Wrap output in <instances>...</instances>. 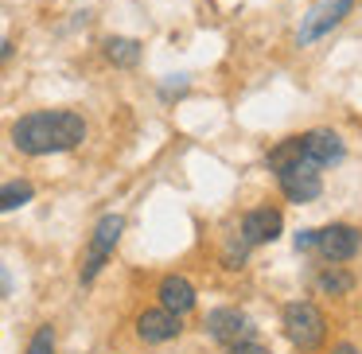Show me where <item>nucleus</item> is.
<instances>
[{"mask_svg":"<svg viewBox=\"0 0 362 354\" xmlns=\"http://www.w3.org/2000/svg\"><path fill=\"white\" fill-rule=\"evenodd\" d=\"M86 141V121L74 110H40L12 125V144L24 156H55Z\"/></svg>","mask_w":362,"mask_h":354,"instance_id":"1","label":"nucleus"},{"mask_svg":"<svg viewBox=\"0 0 362 354\" xmlns=\"http://www.w3.org/2000/svg\"><path fill=\"white\" fill-rule=\"evenodd\" d=\"M269 167L276 172V183H281V191H284L288 203H312V199L323 191V179H320L323 167L304 156L300 136L276 144V148L269 152Z\"/></svg>","mask_w":362,"mask_h":354,"instance_id":"2","label":"nucleus"},{"mask_svg":"<svg viewBox=\"0 0 362 354\" xmlns=\"http://www.w3.org/2000/svg\"><path fill=\"white\" fill-rule=\"evenodd\" d=\"M284 335H288V343L296 346L300 354H312L315 346L323 343V335H327V323H323L320 307L308 304V300L288 304L284 307Z\"/></svg>","mask_w":362,"mask_h":354,"instance_id":"3","label":"nucleus"},{"mask_svg":"<svg viewBox=\"0 0 362 354\" xmlns=\"http://www.w3.org/2000/svg\"><path fill=\"white\" fill-rule=\"evenodd\" d=\"M121 230H125V218H121V214H105V218L94 226V237H90V253H86V265H82V284H90L98 273H102V265H105V257L113 253V245H117Z\"/></svg>","mask_w":362,"mask_h":354,"instance_id":"4","label":"nucleus"},{"mask_svg":"<svg viewBox=\"0 0 362 354\" xmlns=\"http://www.w3.org/2000/svg\"><path fill=\"white\" fill-rule=\"evenodd\" d=\"M351 8H354V0H323L320 8H312L304 16V24H300V32H296V43L308 47V43L323 40L331 28H339L346 16H351Z\"/></svg>","mask_w":362,"mask_h":354,"instance_id":"5","label":"nucleus"},{"mask_svg":"<svg viewBox=\"0 0 362 354\" xmlns=\"http://www.w3.org/2000/svg\"><path fill=\"white\" fill-rule=\"evenodd\" d=\"M315 249H320L323 261H335V265H343V261L358 257L362 234H358L354 226L335 222V226H327V230H315Z\"/></svg>","mask_w":362,"mask_h":354,"instance_id":"6","label":"nucleus"},{"mask_svg":"<svg viewBox=\"0 0 362 354\" xmlns=\"http://www.w3.org/2000/svg\"><path fill=\"white\" fill-rule=\"evenodd\" d=\"M206 335L222 346H234V343H242V338H250L253 327L238 307H214V312L206 315Z\"/></svg>","mask_w":362,"mask_h":354,"instance_id":"7","label":"nucleus"},{"mask_svg":"<svg viewBox=\"0 0 362 354\" xmlns=\"http://www.w3.org/2000/svg\"><path fill=\"white\" fill-rule=\"evenodd\" d=\"M180 331H183L180 315L168 312V307H152V312H141V319H136V335H141L144 343H172Z\"/></svg>","mask_w":362,"mask_h":354,"instance_id":"8","label":"nucleus"},{"mask_svg":"<svg viewBox=\"0 0 362 354\" xmlns=\"http://www.w3.org/2000/svg\"><path fill=\"white\" fill-rule=\"evenodd\" d=\"M300 148H304V156L312 160V164H320V167H331V164L343 160V141H339L335 133H327V129L304 133L300 136Z\"/></svg>","mask_w":362,"mask_h":354,"instance_id":"9","label":"nucleus"},{"mask_svg":"<svg viewBox=\"0 0 362 354\" xmlns=\"http://www.w3.org/2000/svg\"><path fill=\"white\" fill-rule=\"evenodd\" d=\"M281 234V211H269V206H257L242 218V242L245 245H265Z\"/></svg>","mask_w":362,"mask_h":354,"instance_id":"10","label":"nucleus"},{"mask_svg":"<svg viewBox=\"0 0 362 354\" xmlns=\"http://www.w3.org/2000/svg\"><path fill=\"white\" fill-rule=\"evenodd\" d=\"M160 307H168L175 315H187L195 307V288L183 276H164L160 281Z\"/></svg>","mask_w":362,"mask_h":354,"instance_id":"11","label":"nucleus"},{"mask_svg":"<svg viewBox=\"0 0 362 354\" xmlns=\"http://www.w3.org/2000/svg\"><path fill=\"white\" fill-rule=\"evenodd\" d=\"M105 59H110L113 66H136L141 63V43L113 35V40H105Z\"/></svg>","mask_w":362,"mask_h":354,"instance_id":"12","label":"nucleus"},{"mask_svg":"<svg viewBox=\"0 0 362 354\" xmlns=\"http://www.w3.org/2000/svg\"><path fill=\"white\" fill-rule=\"evenodd\" d=\"M32 199H35V187H32V183H24V179L4 183V187H0V214L20 211V206H24V203H32Z\"/></svg>","mask_w":362,"mask_h":354,"instance_id":"13","label":"nucleus"},{"mask_svg":"<svg viewBox=\"0 0 362 354\" xmlns=\"http://www.w3.org/2000/svg\"><path fill=\"white\" fill-rule=\"evenodd\" d=\"M351 284H354V281H351L346 273H339L335 265H331L327 273H320V288L331 292V296H343V292H351Z\"/></svg>","mask_w":362,"mask_h":354,"instance_id":"14","label":"nucleus"},{"mask_svg":"<svg viewBox=\"0 0 362 354\" xmlns=\"http://www.w3.org/2000/svg\"><path fill=\"white\" fill-rule=\"evenodd\" d=\"M28 354H55V331L43 323L40 331L32 335V343H28Z\"/></svg>","mask_w":362,"mask_h":354,"instance_id":"15","label":"nucleus"},{"mask_svg":"<svg viewBox=\"0 0 362 354\" xmlns=\"http://www.w3.org/2000/svg\"><path fill=\"white\" fill-rule=\"evenodd\" d=\"M226 354H273L269 346H261V343H253V338H242V343H234Z\"/></svg>","mask_w":362,"mask_h":354,"instance_id":"16","label":"nucleus"},{"mask_svg":"<svg viewBox=\"0 0 362 354\" xmlns=\"http://www.w3.org/2000/svg\"><path fill=\"white\" fill-rule=\"evenodd\" d=\"M315 249V230H300L296 234V253H308Z\"/></svg>","mask_w":362,"mask_h":354,"instance_id":"17","label":"nucleus"},{"mask_svg":"<svg viewBox=\"0 0 362 354\" xmlns=\"http://www.w3.org/2000/svg\"><path fill=\"white\" fill-rule=\"evenodd\" d=\"M12 288V281H8V273H4V269H0V296H4V292Z\"/></svg>","mask_w":362,"mask_h":354,"instance_id":"18","label":"nucleus"},{"mask_svg":"<svg viewBox=\"0 0 362 354\" xmlns=\"http://www.w3.org/2000/svg\"><path fill=\"white\" fill-rule=\"evenodd\" d=\"M331 354H358V350H354L351 343H339V346H335V350H331Z\"/></svg>","mask_w":362,"mask_h":354,"instance_id":"19","label":"nucleus"}]
</instances>
